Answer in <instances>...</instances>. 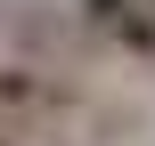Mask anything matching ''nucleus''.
Masks as SVG:
<instances>
[{
  "mask_svg": "<svg viewBox=\"0 0 155 146\" xmlns=\"http://www.w3.org/2000/svg\"><path fill=\"white\" fill-rule=\"evenodd\" d=\"M82 24L98 41H114L123 57H147L155 65V0H82Z\"/></svg>",
  "mask_w": 155,
  "mask_h": 146,
  "instance_id": "1",
  "label": "nucleus"
},
{
  "mask_svg": "<svg viewBox=\"0 0 155 146\" xmlns=\"http://www.w3.org/2000/svg\"><path fill=\"white\" fill-rule=\"evenodd\" d=\"M0 106H8V114H57L65 89H57L41 65H0Z\"/></svg>",
  "mask_w": 155,
  "mask_h": 146,
  "instance_id": "2",
  "label": "nucleus"
},
{
  "mask_svg": "<svg viewBox=\"0 0 155 146\" xmlns=\"http://www.w3.org/2000/svg\"><path fill=\"white\" fill-rule=\"evenodd\" d=\"M0 146H8V138H0Z\"/></svg>",
  "mask_w": 155,
  "mask_h": 146,
  "instance_id": "3",
  "label": "nucleus"
}]
</instances>
